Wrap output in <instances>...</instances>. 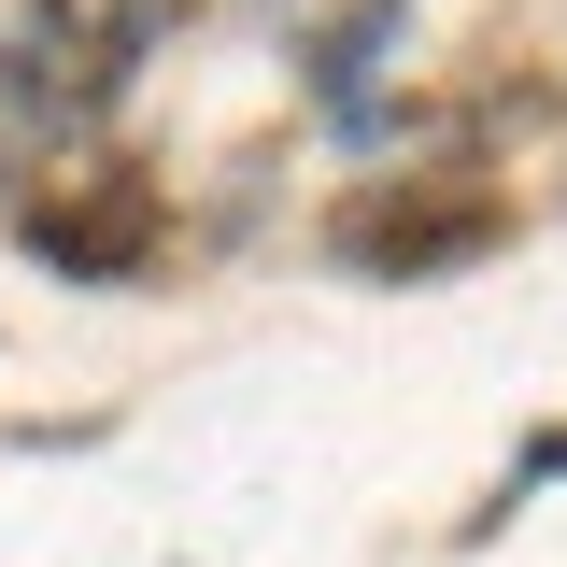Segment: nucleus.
Here are the masks:
<instances>
[{
	"label": "nucleus",
	"mask_w": 567,
	"mask_h": 567,
	"mask_svg": "<svg viewBox=\"0 0 567 567\" xmlns=\"http://www.w3.org/2000/svg\"><path fill=\"white\" fill-rule=\"evenodd\" d=\"M185 0H29V43H58L71 71H100V85H128V58L171 29Z\"/></svg>",
	"instance_id": "nucleus-3"
},
{
	"label": "nucleus",
	"mask_w": 567,
	"mask_h": 567,
	"mask_svg": "<svg viewBox=\"0 0 567 567\" xmlns=\"http://www.w3.org/2000/svg\"><path fill=\"white\" fill-rule=\"evenodd\" d=\"M29 256L71 270V284H128L142 256H156V185H142V171H85L58 199H29Z\"/></svg>",
	"instance_id": "nucleus-2"
},
{
	"label": "nucleus",
	"mask_w": 567,
	"mask_h": 567,
	"mask_svg": "<svg viewBox=\"0 0 567 567\" xmlns=\"http://www.w3.org/2000/svg\"><path fill=\"white\" fill-rule=\"evenodd\" d=\"M511 213L483 199V185H454V171H398V185H369V199H341V270H398V284H425V270H468Z\"/></svg>",
	"instance_id": "nucleus-1"
}]
</instances>
